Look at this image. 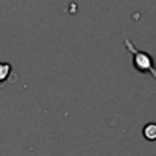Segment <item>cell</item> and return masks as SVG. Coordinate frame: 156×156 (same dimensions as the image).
<instances>
[{"instance_id":"obj_2","label":"cell","mask_w":156,"mask_h":156,"mask_svg":"<svg viewBox=\"0 0 156 156\" xmlns=\"http://www.w3.org/2000/svg\"><path fill=\"white\" fill-rule=\"evenodd\" d=\"M142 133H144V138L147 141H156V122H148L144 127Z\"/></svg>"},{"instance_id":"obj_1","label":"cell","mask_w":156,"mask_h":156,"mask_svg":"<svg viewBox=\"0 0 156 156\" xmlns=\"http://www.w3.org/2000/svg\"><path fill=\"white\" fill-rule=\"evenodd\" d=\"M124 43H126V48L133 55V66H135V69L138 72H141V73H148L153 78H156V67H154V61H153L151 55L144 52V51L136 49L129 38H126Z\"/></svg>"},{"instance_id":"obj_3","label":"cell","mask_w":156,"mask_h":156,"mask_svg":"<svg viewBox=\"0 0 156 156\" xmlns=\"http://www.w3.org/2000/svg\"><path fill=\"white\" fill-rule=\"evenodd\" d=\"M11 72V64L8 63H0V81H5Z\"/></svg>"}]
</instances>
